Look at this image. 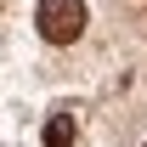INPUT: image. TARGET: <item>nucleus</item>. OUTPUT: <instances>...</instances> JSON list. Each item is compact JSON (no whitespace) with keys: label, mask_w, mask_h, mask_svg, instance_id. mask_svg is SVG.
Listing matches in <instances>:
<instances>
[{"label":"nucleus","mask_w":147,"mask_h":147,"mask_svg":"<svg viewBox=\"0 0 147 147\" xmlns=\"http://www.w3.org/2000/svg\"><path fill=\"white\" fill-rule=\"evenodd\" d=\"M34 23H40V34L51 45H74L85 34V0H40Z\"/></svg>","instance_id":"f257e3e1"},{"label":"nucleus","mask_w":147,"mask_h":147,"mask_svg":"<svg viewBox=\"0 0 147 147\" xmlns=\"http://www.w3.org/2000/svg\"><path fill=\"white\" fill-rule=\"evenodd\" d=\"M45 147H74V119L68 113H51L45 119Z\"/></svg>","instance_id":"f03ea898"}]
</instances>
